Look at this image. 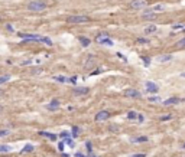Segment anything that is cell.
<instances>
[{"label": "cell", "mask_w": 185, "mask_h": 157, "mask_svg": "<svg viewBox=\"0 0 185 157\" xmlns=\"http://www.w3.org/2000/svg\"><path fill=\"white\" fill-rule=\"evenodd\" d=\"M28 9L32 10V12H44L46 9V4L44 2H39V0H33L28 4Z\"/></svg>", "instance_id": "1"}, {"label": "cell", "mask_w": 185, "mask_h": 157, "mask_svg": "<svg viewBox=\"0 0 185 157\" xmlns=\"http://www.w3.org/2000/svg\"><path fill=\"white\" fill-rule=\"evenodd\" d=\"M68 23H88L90 22V17L84 15H74V16H68L67 19Z\"/></svg>", "instance_id": "2"}, {"label": "cell", "mask_w": 185, "mask_h": 157, "mask_svg": "<svg viewBox=\"0 0 185 157\" xmlns=\"http://www.w3.org/2000/svg\"><path fill=\"white\" fill-rule=\"evenodd\" d=\"M96 40H97L98 43H101V45H106V46H113V40L107 36V33H100V35H97Z\"/></svg>", "instance_id": "3"}, {"label": "cell", "mask_w": 185, "mask_h": 157, "mask_svg": "<svg viewBox=\"0 0 185 157\" xmlns=\"http://www.w3.org/2000/svg\"><path fill=\"white\" fill-rule=\"evenodd\" d=\"M17 36L23 40H35V42H41L42 40L41 35H35V33H17Z\"/></svg>", "instance_id": "4"}, {"label": "cell", "mask_w": 185, "mask_h": 157, "mask_svg": "<svg viewBox=\"0 0 185 157\" xmlns=\"http://www.w3.org/2000/svg\"><path fill=\"white\" fill-rule=\"evenodd\" d=\"M146 6H147L146 0H133V2H130V4H129V7H130V9H133V10L145 9Z\"/></svg>", "instance_id": "5"}, {"label": "cell", "mask_w": 185, "mask_h": 157, "mask_svg": "<svg viewBox=\"0 0 185 157\" xmlns=\"http://www.w3.org/2000/svg\"><path fill=\"white\" fill-rule=\"evenodd\" d=\"M109 117H110V112H109V111H98L97 114H96L94 120L97 121V123H101V121L109 120Z\"/></svg>", "instance_id": "6"}, {"label": "cell", "mask_w": 185, "mask_h": 157, "mask_svg": "<svg viewBox=\"0 0 185 157\" xmlns=\"http://www.w3.org/2000/svg\"><path fill=\"white\" fill-rule=\"evenodd\" d=\"M124 97H127V98H140L142 94L139 92L138 89H133V88H129L124 91Z\"/></svg>", "instance_id": "7"}, {"label": "cell", "mask_w": 185, "mask_h": 157, "mask_svg": "<svg viewBox=\"0 0 185 157\" xmlns=\"http://www.w3.org/2000/svg\"><path fill=\"white\" fill-rule=\"evenodd\" d=\"M145 86H146V91L147 92H152V94H156L158 91H159V88H158L156 84H153L152 81H146L145 82Z\"/></svg>", "instance_id": "8"}, {"label": "cell", "mask_w": 185, "mask_h": 157, "mask_svg": "<svg viewBox=\"0 0 185 157\" xmlns=\"http://www.w3.org/2000/svg\"><path fill=\"white\" fill-rule=\"evenodd\" d=\"M59 105H61V102L58 101V99H52V101H51L49 104L46 105V110L55 111V110H58V108H59Z\"/></svg>", "instance_id": "9"}, {"label": "cell", "mask_w": 185, "mask_h": 157, "mask_svg": "<svg viewBox=\"0 0 185 157\" xmlns=\"http://www.w3.org/2000/svg\"><path fill=\"white\" fill-rule=\"evenodd\" d=\"M172 58H174V56L171 55V53H165V55H160V56H158V59H156V61H158V62H160V64H165V62H169V61H172Z\"/></svg>", "instance_id": "10"}, {"label": "cell", "mask_w": 185, "mask_h": 157, "mask_svg": "<svg viewBox=\"0 0 185 157\" xmlns=\"http://www.w3.org/2000/svg\"><path fill=\"white\" fill-rule=\"evenodd\" d=\"M142 17H143V19H147V20H152V19H156V13H155V12H151V10L147 9V10H145V13L142 15Z\"/></svg>", "instance_id": "11"}, {"label": "cell", "mask_w": 185, "mask_h": 157, "mask_svg": "<svg viewBox=\"0 0 185 157\" xmlns=\"http://www.w3.org/2000/svg\"><path fill=\"white\" fill-rule=\"evenodd\" d=\"M179 101H181L179 98H176V97H172V98L165 99V101H163L162 104H163V105H175V104H178Z\"/></svg>", "instance_id": "12"}, {"label": "cell", "mask_w": 185, "mask_h": 157, "mask_svg": "<svg viewBox=\"0 0 185 157\" xmlns=\"http://www.w3.org/2000/svg\"><path fill=\"white\" fill-rule=\"evenodd\" d=\"M88 91H90V89H88L87 86H81V88L74 89V94H75V95H85V94H88Z\"/></svg>", "instance_id": "13"}, {"label": "cell", "mask_w": 185, "mask_h": 157, "mask_svg": "<svg viewBox=\"0 0 185 157\" xmlns=\"http://www.w3.org/2000/svg\"><path fill=\"white\" fill-rule=\"evenodd\" d=\"M39 136H45V137H48L49 140H52V141L58 140V136H57V134H52V133H46V131H39Z\"/></svg>", "instance_id": "14"}, {"label": "cell", "mask_w": 185, "mask_h": 157, "mask_svg": "<svg viewBox=\"0 0 185 157\" xmlns=\"http://www.w3.org/2000/svg\"><path fill=\"white\" fill-rule=\"evenodd\" d=\"M147 137L146 136H139V137H133V139H130V141L132 143H146L147 141Z\"/></svg>", "instance_id": "15"}, {"label": "cell", "mask_w": 185, "mask_h": 157, "mask_svg": "<svg viewBox=\"0 0 185 157\" xmlns=\"http://www.w3.org/2000/svg\"><path fill=\"white\" fill-rule=\"evenodd\" d=\"M156 30H158V28L155 25H149V26L145 28V35H152V33H155Z\"/></svg>", "instance_id": "16"}, {"label": "cell", "mask_w": 185, "mask_h": 157, "mask_svg": "<svg viewBox=\"0 0 185 157\" xmlns=\"http://www.w3.org/2000/svg\"><path fill=\"white\" fill-rule=\"evenodd\" d=\"M165 9H166L165 4H155L153 7H151V12H155V13L156 12H163Z\"/></svg>", "instance_id": "17"}, {"label": "cell", "mask_w": 185, "mask_h": 157, "mask_svg": "<svg viewBox=\"0 0 185 157\" xmlns=\"http://www.w3.org/2000/svg\"><path fill=\"white\" fill-rule=\"evenodd\" d=\"M12 150V146L9 144H0V153H9Z\"/></svg>", "instance_id": "18"}, {"label": "cell", "mask_w": 185, "mask_h": 157, "mask_svg": "<svg viewBox=\"0 0 185 157\" xmlns=\"http://www.w3.org/2000/svg\"><path fill=\"white\" fill-rule=\"evenodd\" d=\"M138 115H139V112H136V111H129L127 112L129 120H138Z\"/></svg>", "instance_id": "19"}, {"label": "cell", "mask_w": 185, "mask_h": 157, "mask_svg": "<svg viewBox=\"0 0 185 157\" xmlns=\"http://www.w3.org/2000/svg\"><path fill=\"white\" fill-rule=\"evenodd\" d=\"M53 79H55V81H58V82H61V84H65V82H68V78L62 77V75H57V77H53Z\"/></svg>", "instance_id": "20"}, {"label": "cell", "mask_w": 185, "mask_h": 157, "mask_svg": "<svg viewBox=\"0 0 185 157\" xmlns=\"http://www.w3.org/2000/svg\"><path fill=\"white\" fill-rule=\"evenodd\" d=\"M71 136H72V139H77V137L80 136V128L77 125H72V134Z\"/></svg>", "instance_id": "21"}, {"label": "cell", "mask_w": 185, "mask_h": 157, "mask_svg": "<svg viewBox=\"0 0 185 157\" xmlns=\"http://www.w3.org/2000/svg\"><path fill=\"white\" fill-rule=\"evenodd\" d=\"M80 42H81L82 46H90L91 40H90V39H87V37H80Z\"/></svg>", "instance_id": "22"}, {"label": "cell", "mask_w": 185, "mask_h": 157, "mask_svg": "<svg viewBox=\"0 0 185 157\" xmlns=\"http://www.w3.org/2000/svg\"><path fill=\"white\" fill-rule=\"evenodd\" d=\"M31 151H33V146H32V144H26L25 147H23L22 153H31Z\"/></svg>", "instance_id": "23"}, {"label": "cell", "mask_w": 185, "mask_h": 157, "mask_svg": "<svg viewBox=\"0 0 185 157\" xmlns=\"http://www.w3.org/2000/svg\"><path fill=\"white\" fill-rule=\"evenodd\" d=\"M9 79H10V75H2V77H0V85L9 82Z\"/></svg>", "instance_id": "24"}, {"label": "cell", "mask_w": 185, "mask_h": 157, "mask_svg": "<svg viewBox=\"0 0 185 157\" xmlns=\"http://www.w3.org/2000/svg\"><path fill=\"white\" fill-rule=\"evenodd\" d=\"M42 43H45V45H48V46H52V40L49 39V37H46V36H42V40H41Z\"/></svg>", "instance_id": "25"}, {"label": "cell", "mask_w": 185, "mask_h": 157, "mask_svg": "<svg viewBox=\"0 0 185 157\" xmlns=\"http://www.w3.org/2000/svg\"><path fill=\"white\" fill-rule=\"evenodd\" d=\"M64 143H67L69 147H74V140H72V137H68V139H65V140H64Z\"/></svg>", "instance_id": "26"}, {"label": "cell", "mask_w": 185, "mask_h": 157, "mask_svg": "<svg viewBox=\"0 0 185 157\" xmlns=\"http://www.w3.org/2000/svg\"><path fill=\"white\" fill-rule=\"evenodd\" d=\"M176 46L178 48H185V37H182V39H179L178 42H176Z\"/></svg>", "instance_id": "27"}, {"label": "cell", "mask_w": 185, "mask_h": 157, "mask_svg": "<svg viewBox=\"0 0 185 157\" xmlns=\"http://www.w3.org/2000/svg\"><path fill=\"white\" fill-rule=\"evenodd\" d=\"M59 137H61V139H64V140H65V139H68V137H72V136L69 134L68 131H62V133L59 134Z\"/></svg>", "instance_id": "28"}, {"label": "cell", "mask_w": 185, "mask_h": 157, "mask_svg": "<svg viewBox=\"0 0 185 157\" xmlns=\"http://www.w3.org/2000/svg\"><path fill=\"white\" fill-rule=\"evenodd\" d=\"M109 130H110V131H113V133H117V131H119V127H117V124H111V125H110L109 127Z\"/></svg>", "instance_id": "29"}, {"label": "cell", "mask_w": 185, "mask_h": 157, "mask_svg": "<svg viewBox=\"0 0 185 157\" xmlns=\"http://www.w3.org/2000/svg\"><path fill=\"white\" fill-rule=\"evenodd\" d=\"M147 99H149V102H160V101H162L159 97H149Z\"/></svg>", "instance_id": "30"}, {"label": "cell", "mask_w": 185, "mask_h": 157, "mask_svg": "<svg viewBox=\"0 0 185 157\" xmlns=\"http://www.w3.org/2000/svg\"><path fill=\"white\" fill-rule=\"evenodd\" d=\"M172 29H174V30H178V29L181 30V29H185V28H184V25H182V23H176V25L172 26Z\"/></svg>", "instance_id": "31"}, {"label": "cell", "mask_w": 185, "mask_h": 157, "mask_svg": "<svg viewBox=\"0 0 185 157\" xmlns=\"http://www.w3.org/2000/svg\"><path fill=\"white\" fill-rule=\"evenodd\" d=\"M142 61H143V64L146 65V66H149V65H151V59L147 58V56H142Z\"/></svg>", "instance_id": "32"}, {"label": "cell", "mask_w": 185, "mask_h": 157, "mask_svg": "<svg viewBox=\"0 0 185 157\" xmlns=\"http://www.w3.org/2000/svg\"><path fill=\"white\" fill-rule=\"evenodd\" d=\"M138 43H145V45H147V43H149V39H146V37H139Z\"/></svg>", "instance_id": "33"}, {"label": "cell", "mask_w": 185, "mask_h": 157, "mask_svg": "<svg viewBox=\"0 0 185 157\" xmlns=\"http://www.w3.org/2000/svg\"><path fill=\"white\" fill-rule=\"evenodd\" d=\"M9 134H10V130H0V137L9 136Z\"/></svg>", "instance_id": "34"}, {"label": "cell", "mask_w": 185, "mask_h": 157, "mask_svg": "<svg viewBox=\"0 0 185 157\" xmlns=\"http://www.w3.org/2000/svg\"><path fill=\"white\" fill-rule=\"evenodd\" d=\"M85 147H87V151H88V153H93V148H91V143H90V141L85 143Z\"/></svg>", "instance_id": "35"}, {"label": "cell", "mask_w": 185, "mask_h": 157, "mask_svg": "<svg viewBox=\"0 0 185 157\" xmlns=\"http://www.w3.org/2000/svg\"><path fill=\"white\" fill-rule=\"evenodd\" d=\"M172 118V115L168 114V115H163V117H160V121H166V120H171Z\"/></svg>", "instance_id": "36"}, {"label": "cell", "mask_w": 185, "mask_h": 157, "mask_svg": "<svg viewBox=\"0 0 185 157\" xmlns=\"http://www.w3.org/2000/svg\"><path fill=\"white\" fill-rule=\"evenodd\" d=\"M68 82H71V84H77V77H71V78H68Z\"/></svg>", "instance_id": "37"}, {"label": "cell", "mask_w": 185, "mask_h": 157, "mask_svg": "<svg viewBox=\"0 0 185 157\" xmlns=\"http://www.w3.org/2000/svg\"><path fill=\"white\" fill-rule=\"evenodd\" d=\"M130 157H146V154H143V153H138V154H132Z\"/></svg>", "instance_id": "38"}, {"label": "cell", "mask_w": 185, "mask_h": 157, "mask_svg": "<svg viewBox=\"0 0 185 157\" xmlns=\"http://www.w3.org/2000/svg\"><path fill=\"white\" fill-rule=\"evenodd\" d=\"M41 72H42V69H41V68H38V69H32V74H33V75L41 74Z\"/></svg>", "instance_id": "39"}, {"label": "cell", "mask_w": 185, "mask_h": 157, "mask_svg": "<svg viewBox=\"0 0 185 157\" xmlns=\"http://www.w3.org/2000/svg\"><path fill=\"white\" fill-rule=\"evenodd\" d=\"M138 121H139V123H143V121H145V117H143L142 114H139V115H138Z\"/></svg>", "instance_id": "40"}, {"label": "cell", "mask_w": 185, "mask_h": 157, "mask_svg": "<svg viewBox=\"0 0 185 157\" xmlns=\"http://www.w3.org/2000/svg\"><path fill=\"white\" fill-rule=\"evenodd\" d=\"M58 150H59V151H64V141H61L59 144H58Z\"/></svg>", "instance_id": "41"}, {"label": "cell", "mask_w": 185, "mask_h": 157, "mask_svg": "<svg viewBox=\"0 0 185 157\" xmlns=\"http://www.w3.org/2000/svg\"><path fill=\"white\" fill-rule=\"evenodd\" d=\"M6 29H7L9 32H15V29H13V26H12V25H6Z\"/></svg>", "instance_id": "42"}, {"label": "cell", "mask_w": 185, "mask_h": 157, "mask_svg": "<svg viewBox=\"0 0 185 157\" xmlns=\"http://www.w3.org/2000/svg\"><path fill=\"white\" fill-rule=\"evenodd\" d=\"M29 64H32V59H26V61L22 62V65H29Z\"/></svg>", "instance_id": "43"}, {"label": "cell", "mask_w": 185, "mask_h": 157, "mask_svg": "<svg viewBox=\"0 0 185 157\" xmlns=\"http://www.w3.org/2000/svg\"><path fill=\"white\" fill-rule=\"evenodd\" d=\"M117 56H119L120 59H123V61H124V62L127 61V59H126V58H124V56H123V55H122V53H120V52H117Z\"/></svg>", "instance_id": "44"}, {"label": "cell", "mask_w": 185, "mask_h": 157, "mask_svg": "<svg viewBox=\"0 0 185 157\" xmlns=\"http://www.w3.org/2000/svg\"><path fill=\"white\" fill-rule=\"evenodd\" d=\"M75 157H85V156H84L82 153H80V151H78V153H75Z\"/></svg>", "instance_id": "45"}, {"label": "cell", "mask_w": 185, "mask_h": 157, "mask_svg": "<svg viewBox=\"0 0 185 157\" xmlns=\"http://www.w3.org/2000/svg\"><path fill=\"white\" fill-rule=\"evenodd\" d=\"M87 157H97V156H94L93 153H88V156H87Z\"/></svg>", "instance_id": "46"}, {"label": "cell", "mask_w": 185, "mask_h": 157, "mask_svg": "<svg viewBox=\"0 0 185 157\" xmlns=\"http://www.w3.org/2000/svg\"><path fill=\"white\" fill-rule=\"evenodd\" d=\"M62 157H69V154H62Z\"/></svg>", "instance_id": "47"}, {"label": "cell", "mask_w": 185, "mask_h": 157, "mask_svg": "<svg viewBox=\"0 0 185 157\" xmlns=\"http://www.w3.org/2000/svg\"><path fill=\"white\" fill-rule=\"evenodd\" d=\"M181 77H182V78H185V72H182V74H181Z\"/></svg>", "instance_id": "48"}, {"label": "cell", "mask_w": 185, "mask_h": 157, "mask_svg": "<svg viewBox=\"0 0 185 157\" xmlns=\"http://www.w3.org/2000/svg\"><path fill=\"white\" fill-rule=\"evenodd\" d=\"M2 94H3V91H2V89H0V95H2Z\"/></svg>", "instance_id": "49"}, {"label": "cell", "mask_w": 185, "mask_h": 157, "mask_svg": "<svg viewBox=\"0 0 185 157\" xmlns=\"http://www.w3.org/2000/svg\"><path fill=\"white\" fill-rule=\"evenodd\" d=\"M182 147H184V148H185V143H184V146H182Z\"/></svg>", "instance_id": "50"}, {"label": "cell", "mask_w": 185, "mask_h": 157, "mask_svg": "<svg viewBox=\"0 0 185 157\" xmlns=\"http://www.w3.org/2000/svg\"><path fill=\"white\" fill-rule=\"evenodd\" d=\"M0 111H2V105H0Z\"/></svg>", "instance_id": "51"}, {"label": "cell", "mask_w": 185, "mask_h": 157, "mask_svg": "<svg viewBox=\"0 0 185 157\" xmlns=\"http://www.w3.org/2000/svg\"><path fill=\"white\" fill-rule=\"evenodd\" d=\"M184 102H185V98H184Z\"/></svg>", "instance_id": "52"}, {"label": "cell", "mask_w": 185, "mask_h": 157, "mask_svg": "<svg viewBox=\"0 0 185 157\" xmlns=\"http://www.w3.org/2000/svg\"><path fill=\"white\" fill-rule=\"evenodd\" d=\"M184 30H185V29H184Z\"/></svg>", "instance_id": "53"}]
</instances>
